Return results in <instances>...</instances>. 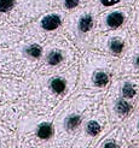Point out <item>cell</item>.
<instances>
[{
    "label": "cell",
    "mask_w": 139,
    "mask_h": 148,
    "mask_svg": "<svg viewBox=\"0 0 139 148\" xmlns=\"http://www.w3.org/2000/svg\"><path fill=\"white\" fill-rule=\"evenodd\" d=\"M139 100V79H119L105 98L108 118L120 123L132 114Z\"/></svg>",
    "instance_id": "1"
},
{
    "label": "cell",
    "mask_w": 139,
    "mask_h": 148,
    "mask_svg": "<svg viewBox=\"0 0 139 148\" xmlns=\"http://www.w3.org/2000/svg\"><path fill=\"white\" fill-rule=\"evenodd\" d=\"M115 60L105 54L92 52L85 58L84 86L86 89H102L111 81L114 75Z\"/></svg>",
    "instance_id": "2"
},
{
    "label": "cell",
    "mask_w": 139,
    "mask_h": 148,
    "mask_svg": "<svg viewBox=\"0 0 139 148\" xmlns=\"http://www.w3.org/2000/svg\"><path fill=\"white\" fill-rule=\"evenodd\" d=\"M129 33L127 29H114L103 33H98L91 43L92 47L98 51L103 52L105 54L111 57H118L125 53L126 48L129 45Z\"/></svg>",
    "instance_id": "3"
},
{
    "label": "cell",
    "mask_w": 139,
    "mask_h": 148,
    "mask_svg": "<svg viewBox=\"0 0 139 148\" xmlns=\"http://www.w3.org/2000/svg\"><path fill=\"white\" fill-rule=\"evenodd\" d=\"M96 17H97V11L93 5L86 6L85 9H82L75 14L74 34L79 42L85 47L90 46L93 42L94 36L97 35Z\"/></svg>",
    "instance_id": "4"
},
{
    "label": "cell",
    "mask_w": 139,
    "mask_h": 148,
    "mask_svg": "<svg viewBox=\"0 0 139 148\" xmlns=\"http://www.w3.org/2000/svg\"><path fill=\"white\" fill-rule=\"evenodd\" d=\"M131 9L129 7H114L103 12L97 13L96 17V30L98 33H103L108 30L119 29L126 24L129 18Z\"/></svg>",
    "instance_id": "5"
},
{
    "label": "cell",
    "mask_w": 139,
    "mask_h": 148,
    "mask_svg": "<svg viewBox=\"0 0 139 148\" xmlns=\"http://www.w3.org/2000/svg\"><path fill=\"white\" fill-rule=\"evenodd\" d=\"M118 70L123 76L139 75V36L129 41Z\"/></svg>",
    "instance_id": "6"
},
{
    "label": "cell",
    "mask_w": 139,
    "mask_h": 148,
    "mask_svg": "<svg viewBox=\"0 0 139 148\" xmlns=\"http://www.w3.org/2000/svg\"><path fill=\"white\" fill-rule=\"evenodd\" d=\"M106 119L108 114L104 110L98 111L94 117H91L90 119H87L84 124L85 140H92L97 137L106 125Z\"/></svg>",
    "instance_id": "7"
},
{
    "label": "cell",
    "mask_w": 139,
    "mask_h": 148,
    "mask_svg": "<svg viewBox=\"0 0 139 148\" xmlns=\"http://www.w3.org/2000/svg\"><path fill=\"white\" fill-rule=\"evenodd\" d=\"M84 123V114L80 112H73L68 114L64 119V129L69 134L76 132Z\"/></svg>",
    "instance_id": "8"
},
{
    "label": "cell",
    "mask_w": 139,
    "mask_h": 148,
    "mask_svg": "<svg viewBox=\"0 0 139 148\" xmlns=\"http://www.w3.org/2000/svg\"><path fill=\"white\" fill-rule=\"evenodd\" d=\"M62 23H63V18L61 14L50 13V14H46L45 17H42L40 25L42 28V30L45 32H55L62 25Z\"/></svg>",
    "instance_id": "9"
},
{
    "label": "cell",
    "mask_w": 139,
    "mask_h": 148,
    "mask_svg": "<svg viewBox=\"0 0 139 148\" xmlns=\"http://www.w3.org/2000/svg\"><path fill=\"white\" fill-rule=\"evenodd\" d=\"M134 0H97L96 4H94V9H96L97 13L103 12L105 10L113 9V7H119L121 5H129L133 4Z\"/></svg>",
    "instance_id": "10"
},
{
    "label": "cell",
    "mask_w": 139,
    "mask_h": 148,
    "mask_svg": "<svg viewBox=\"0 0 139 148\" xmlns=\"http://www.w3.org/2000/svg\"><path fill=\"white\" fill-rule=\"evenodd\" d=\"M67 87H68L67 81L62 76H56L50 81V89L56 95L63 94L65 92V89H67Z\"/></svg>",
    "instance_id": "11"
},
{
    "label": "cell",
    "mask_w": 139,
    "mask_h": 148,
    "mask_svg": "<svg viewBox=\"0 0 139 148\" xmlns=\"http://www.w3.org/2000/svg\"><path fill=\"white\" fill-rule=\"evenodd\" d=\"M127 135L132 140H139V110L127 125Z\"/></svg>",
    "instance_id": "12"
},
{
    "label": "cell",
    "mask_w": 139,
    "mask_h": 148,
    "mask_svg": "<svg viewBox=\"0 0 139 148\" xmlns=\"http://www.w3.org/2000/svg\"><path fill=\"white\" fill-rule=\"evenodd\" d=\"M46 62L50 66H58L64 62V53L61 49H52L48 52L46 57Z\"/></svg>",
    "instance_id": "13"
},
{
    "label": "cell",
    "mask_w": 139,
    "mask_h": 148,
    "mask_svg": "<svg viewBox=\"0 0 139 148\" xmlns=\"http://www.w3.org/2000/svg\"><path fill=\"white\" fill-rule=\"evenodd\" d=\"M53 132L55 130L51 123H41L36 130V136L40 140H50L53 136Z\"/></svg>",
    "instance_id": "14"
},
{
    "label": "cell",
    "mask_w": 139,
    "mask_h": 148,
    "mask_svg": "<svg viewBox=\"0 0 139 148\" xmlns=\"http://www.w3.org/2000/svg\"><path fill=\"white\" fill-rule=\"evenodd\" d=\"M129 29L132 34H139V0H136L132 11V18L129 22Z\"/></svg>",
    "instance_id": "15"
},
{
    "label": "cell",
    "mask_w": 139,
    "mask_h": 148,
    "mask_svg": "<svg viewBox=\"0 0 139 148\" xmlns=\"http://www.w3.org/2000/svg\"><path fill=\"white\" fill-rule=\"evenodd\" d=\"M26 54L32 58V59H39L41 56H42V47L38 43H33V45H29L26 49Z\"/></svg>",
    "instance_id": "16"
},
{
    "label": "cell",
    "mask_w": 139,
    "mask_h": 148,
    "mask_svg": "<svg viewBox=\"0 0 139 148\" xmlns=\"http://www.w3.org/2000/svg\"><path fill=\"white\" fill-rule=\"evenodd\" d=\"M16 4V0H0V13L10 12Z\"/></svg>",
    "instance_id": "17"
},
{
    "label": "cell",
    "mask_w": 139,
    "mask_h": 148,
    "mask_svg": "<svg viewBox=\"0 0 139 148\" xmlns=\"http://www.w3.org/2000/svg\"><path fill=\"white\" fill-rule=\"evenodd\" d=\"M81 4V0H63V7L65 10H74Z\"/></svg>",
    "instance_id": "18"
},
{
    "label": "cell",
    "mask_w": 139,
    "mask_h": 148,
    "mask_svg": "<svg viewBox=\"0 0 139 148\" xmlns=\"http://www.w3.org/2000/svg\"><path fill=\"white\" fill-rule=\"evenodd\" d=\"M85 1H90V0H85Z\"/></svg>",
    "instance_id": "19"
}]
</instances>
